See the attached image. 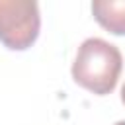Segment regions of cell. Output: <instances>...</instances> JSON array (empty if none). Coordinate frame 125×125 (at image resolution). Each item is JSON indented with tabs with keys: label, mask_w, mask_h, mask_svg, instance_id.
I'll return each mask as SVG.
<instances>
[{
	"label": "cell",
	"mask_w": 125,
	"mask_h": 125,
	"mask_svg": "<svg viewBox=\"0 0 125 125\" xmlns=\"http://www.w3.org/2000/svg\"><path fill=\"white\" fill-rule=\"evenodd\" d=\"M123 68L121 51L100 37L82 41L72 62V78L78 86L96 96L111 94Z\"/></svg>",
	"instance_id": "1"
},
{
	"label": "cell",
	"mask_w": 125,
	"mask_h": 125,
	"mask_svg": "<svg viewBox=\"0 0 125 125\" xmlns=\"http://www.w3.org/2000/svg\"><path fill=\"white\" fill-rule=\"evenodd\" d=\"M41 29L39 6L33 0H0V43L10 51L29 49Z\"/></svg>",
	"instance_id": "2"
},
{
	"label": "cell",
	"mask_w": 125,
	"mask_h": 125,
	"mask_svg": "<svg viewBox=\"0 0 125 125\" xmlns=\"http://www.w3.org/2000/svg\"><path fill=\"white\" fill-rule=\"evenodd\" d=\"M96 21L113 35H125V0H96L92 2Z\"/></svg>",
	"instance_id": "3"
},
{
	"label": "cell",
	"mask_w": 125,
	"mask_h": 125,
	"mask_svg": "<svg viewBox=\"0 0 125 125\" xmlns=\"http://www.w3.org/2000/svg\"><path fill=\"white\" fill-rule=\"evenodd\" d=\"M121 102L125 104V84H123V88H121Z\"/></svg>",
	"instance_id": "4"
},
{
	"label": "cell",
	"mask_w": 125,
	"mask_h": 125,
	"mask_svg": "<svg viewBox=\"0 0 125 125\" xmlns=\"http://www.w3.org/2000/svg\"><path fill=\"white\" fill-rule=\"evenodd\" d=\"M115 125H125V121H117V123H115Z\"/></svg>",
	"instance_id": "5"
}]
</instances>
